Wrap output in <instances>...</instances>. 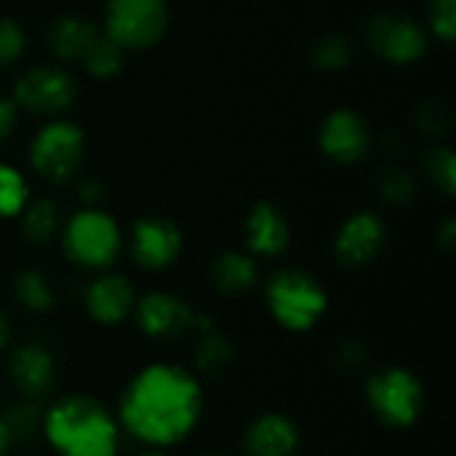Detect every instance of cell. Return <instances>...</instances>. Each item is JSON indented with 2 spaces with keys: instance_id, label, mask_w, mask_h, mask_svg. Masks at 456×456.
<instances>
[{
  "instance_id": "cell-12",
  "label": "cell",
  "mask_w": 456,
  "mask_h": 456,
  "mask_svg": "<svg viewBox=\"0 0 456 456\" xmlns=\"http://www.w3.org/2000/svg\"><path fill=\"white\" fill-rule=\"evenodd\" d=\"M182 251V232L174 222L144 216L134 224L131 232V254L134 262L144 270L168 267Z\"/></svg>"
},
{
  "instance_id": "cell-26",
  "label": "cell",
  "mask_w": 456,
  "mask_h": 456,
  "mask_svg": "<svg viewBox=\"0 0 456 456\" xmlns=\"http://www.w3.org/2000/svg\"><path fill=\"white\" fill-rule=\"evenodd\" d=\"M377 187H379V195L387 203H395V206L411 203L414 192H417L414 179L403 168H382V174L377 176Z\"/></svg>"
},
{
  "instance_id": "cell-13",
  "label": "cell",
  "mask_w": 456,
  "mask_h": 456,
  "mask_svg": "<svg viewBox=\"0 0 456 456\" xmlns=\"http://www.w3.org/2000/svg\"><path fill=\"white\" fill-rule=\"evenodd\" d=\"M8 377L21 398H43L56 379V361L45 345L24 342L8 358Z\"/></svg>"
},
{
  "instance_id": "cell-2",
  "label": "cell",
  "mask_w": 456,
  "mask_h": 456,
  "mask_svg": "<svg viewBox=\"0 0 456 456\" xmlns=\"http://www.w3.org/2000/svg\"><path fill=\"white\" fill-rule=\"evenodd\" d=\"M43 438L59 456H118L120 425L91 395H64L43 414Z\"/></svg>"
},
{
  "instance_id": "cell-37",
  "label": "cell",
  "mask_w": 456,
  "mask_h": 456,
  "mask_svg": "<svg viewBox=\"0 0 456 456\" xmlns=\"http://www.w3.org/2000/svg\"><path fill=\"white\" fill-rule=\"evenodd\" d=\"M8 339H11V323H8V318L3 315V310H0V353L5 350Z\"/></svg>"
},
{
  "instance_id": "cell-16",
  "label": "cell",
  "mask_w": 456,
  "mask_h": 456,
  "mask_svg": "<svg viewBox=\"0 0 456 456\" xmlns=\"http://www.w3.org/2000/svg\"><path fill=\"white\" fill-rule=\"evenodd\" d=\"M321 147L329 158L339 163H353L369 150V128L350 110L331 112L321 128Z\"/></svg>"
},
{
  "instance_id": "cell-33",
  "label": "cell",
  "mask_w": 456,
  "mask_h": 456,
  "mask_svg": "<svg viewBox=\"0 0 456 456\" xmlns=\"http://www.w3.org/2000/svg\"><path fill=\"white\" fill-rule=\"evenodd\" d=\"M16 123V104L8 99H0V142L13 131Z\"/></svg>"
},
{
  "instance_id": "cell-28",
  "label": "cell",
  "mask_w": 456,
  "mask_h": 456,
  "mask_svg": "<svg viewBox=\"0 0 456 456\" xmlns=\"http://www.w3.org/2000/svg\"><path fill=\"white\" fill-rule=\"evenodd\" d=\"M425 171L444 195H454V155L449 150H433L425 158Z\"/></svg>"
},
{
  "instance_id": "cell-14",
  "label": "cell",
  "mask_w": 456,
  "mask_h": 456,
  "mask_svg": "<svg viewBox=\"0 0 456 456\" xmlns=\"http://www.w3.org/2000/svg\"><path fill=\"white\" fill-rule=\"evenodd\" d=\"M86 310L88 315L102 326L123 323L128 315H134L136 307V291L128 278L118 273H104L86 289Z\"/></svg>"
},
{
  "instance_id": "cell-19",
  "label": "cell",
  "mask_w": 456,
  "mask_h": 456,
  "mask_svg": "<svg viewBox=\"0 0 456 456\" xmlns=\"http://www.w3.org/2000/svg\"><path fill=\"white\" fill-rule=\"evenodd\" d=\"M102 35V29L96 24H91L88 19L80 16H64L59 19L51 32H48V48L59 56V59H77L83 61V56L88 53V48L96 43V37Z\"/></svg>"
},
{
  "instance_id": "cell-10",
  "label": "cell",
  "mask_w": 456,
  "mask_h": 456,
  "mask_svg": "<svg viewBox=\"0 0 456 456\" xmlns=\"http://www.w3.org/2000/svg\"><path fill=\"white\" fill-rule=\"evenodd\" d=\"M16 104L29 112L51 115L69 107L75 99V80L59 67H35L16 83Z\"/></svg>"
},
{
  "instance_id": "cell-15",
  "label": "cell",
  "mask_w": 456,
  "mask_h": 456,
  "mask_svg": "<svg viewBox=\"0 0 456 456\" xmlns=\"http://www.w3.org/2000/svg\"><path fill=\"white\" fill-rule=\"evenodd\" d=\"M299 444L302 433L297 422L275 411L256 417L243 436L246 456H294L299 452Z\"/></svg>"
},
{
  "instance_id": "cell-31",
  "label": "cell",
  "mask_w": 456,
  "mask_h": 456,
  "mask_svg": "<svg viewBox=\"0 0 456 456\" xmlns=\"http://www.w3.org/2000/svg\"><path fill=\"white\" fill-rule=\"evenodd\" d=\"M334 361L345 371H358V369H363L369 363V350L358 339H342L339 347L334 350Z\"/></svg>"
},
{
  "instance_id": "cell-20",
  "label": "cell",
  "mask_w": 456,
  "mask_h": 456,
  "mask_svg": "<svg viewBox=\"0 0 456 456\" xmlns=\"http://www.w3.org/2000/svg\"><path fill=\"white\" fill-rule=\"evenodd\" d=\"M232 361H235V347L219 329L211 326V329L198 334L192 363H195V371L200 377L219 379V377H224L230 371Z\"/></svg>"
},
{
  "instance_id": "cell-1",
  "label": "cell",
  "mask_w": 456,
  "mask_h": 456,
  "mask_svg": "<svg viewBox=\"0 0 456 456\" xmlns=\"http://www.w3.org/2000/svg\"><path fill=\"white\" fill-rule=\"evenodd\" d=\"M200 411L203 390L192 371L176 363H150L126 385L118 425L147 449H171L195 430Z\"/></svg>"
},
{
  "instance_id": "cell-17",
  "label": "cell",
  "mask_w": 456,
  "mask_h": 456,
  "mask_svg": "<svg viewBox=\"0 0 456 456\" xmlns=\"http://www.w3.org/2000/svg\"><path fill=\"white\" fill-rule=\"evenodd\" d=\"M246 243L259 256H281L289 246L286 216L270 203H256L246 219Z\"/></svg>"
},
{
  "instance_id": "cell-34",
  "label": "cell",
  "mask_w": 456,
  "mask_h": 456,
  "mask_svg": "<svg viewBox=\"0 0 456 456\" xmlns=\"http://www.w3.org/2000/svg\"><path fill=\"white\" fill-rule=\"evenodd\" d=\"M11 449H13V438H11V433H8V428H5V422L0 417V456H8Z\"/></svg>"
},
{
  "instance_id": "cell-5",
  "label": "cell",
  "mask_w": 456,
  "mask_h": 456,
  "mask_svg": "<svg viewBox=\"0 0 456 456\" xmlns=\"http://www.w3.org/2000/svg\"><path fill=\"white\" fill-rule=\"evenodd\" d=\"M64 254L86 267V270H104L120 254V230L115 219L102 211H80L64 227Z\"/></svg>"
},
{
  "instance_id": "cell-7",
  "label": "cell",
  "mask_w": 456,
  "mask_h": 456,
  "mask_svg": "<svg viewBox=\"0 0 456 456\" xmlns=\"http://www.w3.org/2000/svg\"><path fill=\"white\" fill-rule=\"evenodd\" d=\"M134 315L142 334L155 342H176L198 326V313L168 291H152L136 299Z\"/></svg>"
},
{
  "instance_id": "cell-35",
  "label": "cell",
  "mask_w": 456,
  "mask_h": 456,
  "mask_svg": "<svg viewBox=\"0 0 456 456\" xmlns=\"http://www.w3.org/2000/svg\"><path fill=\"white\" fill-rule=\"evenodd\" d=\"M80 198H83V200H99V198H102V187L94 184V182H86V184L80 187Z\"/></svg>"
},
{
  "instance_id": "cell-30",
  "label": "cell",
  "mask_w": 456,
  "mask_h": 456,
  "mask_svg": "<svg viewBox=\"0 0 456 456\" xmlns=\"http://www.w3.org/2000/svg\"><path fill=\"white\" fill-rule=\"evenodd\" d=\"M417 123H419V128H422L428 136H441V134H446V131H449V112H446V107H444V104H438V102H428V104H422V107H419V112H417Z\"/></svg>"
},
{
  "instance_id": "cell-18",
  "label": "cell",
  "mask_w": 456,
  "mask_h": 456,
  "mask_svg": "<svg viewBox=\"0 0 456 456\" xmlns=\"http://www.w3.org/2000/svg\"><path fill=\"white\" fill-rule=\"evenodd\" d=\"M211 283L219 294L227 297H240L246 291H251L259 281V270L256 262L240 251H224L211 262Z\"/></svg>"
},
{
  "instance_id": "cell-8",
  "label": "cell",
  "mask_w": 456,
  "mask_h": 456,
  "mask_svg": "<svg viewBox=\"0 0 456 456\" xmlns=\"http://www.w3.org/2000/svg\"><path fill=\"white\" fill-rule=\"evenodd\" d=\"M32 166L45 179H69L83 160V134L72 123H51L32 144Z\"/></svg>"
},
{
  "instance_id": "cell-36",
  "label": "cell",
  "mask_w": 456,
  "mask_h": 456,
  "mask_svg": "<svg viewBox=\"0 0 456 456\" xmlns=\"http://www.w3.org/2000/svg\"><path fill=\"white\" fill-rule=\"evenodd\" d=\"M441 246L446 248V251H452L454 248V222H446V227H444V232H441Z\"/></svg>"
},
{
  "instance_id": "cell-6",
  "label": "cell",
  "mask_w": 456,
  "mask_h": 456,
  "mask_svg": "<svg viewBox=\"0 0 456 456\" xmlns=\"http://www.w3.org/2000/svg\"><path fill=\"white\" fill-rule=\"evenodd\" d=\"M168 24L166 0H110L107 35L120 48H150Z\"/></svg>"
},
{
  "instance_id": "cell-23",
  "label": "cell",
  "mask_w": 456,
  "mask_h": 456,
  "mask_svg": "<svg viewBox=\"0 0 456 456\" xmlns=\"http://www.w3.org/2000/svg\"><path fill=\"white\" fill-rule=\"evenodd\" d=\"M59 230V208L53 200H35L21 208V232L32 243H48Z\"/></svg>"
},
{
  "instance_id": "cell-3",
  "label": "cell",
  "mask_w": 456,
  "mask_h": 456,
  "mask_svg": "<svg viewBox=\"0 0 456 456\" xmlns=\"http://www.w3.org/2000/svg\"><path fill=\"white\" fill-rule=\"evenodd\" d=\"M265 302L270 315L286 331H310L329 310V297L323 286L305 270H278L265 289Z\"/></svg>"
},
{
  "instance_id": "cell-9",
  "label": "cell",
  "mask_w": 456,
  "mask_h": 456,
  "mask_svg": "<svg viewBox=\"0 0 456 456\" xmlns=\"http://www.w3.org/2000/svg\"><path fill=\"white\" fill-rule=\"evenodd\" d=\"M366 40L379 56H385L395 64L417 61L428 51V37H425L422 27L398 13H382V16L371 19L369 29H366Z\"/></svg>"
},
{
  "instance_id": "cell-38",
  "label": "cell",
  "mask_w": 456,
  "mask_h": 456,
  "mask_svg": "<svg viewBox=\"0 0 456 456\" xmlns=\"http://www.w3.org/2000/svg\"><path fill=\"white\" fill-rule=\"evenodd\" d=\"M139 456H168L163 449H144Z\"/></svg>"
},
{
  "instance_id": "cell-25",
  "label": "cell",
  "mask_w": 456,
  "mask_h": 456,
  "mask_svg": "<svg viewBox=\"0 0 456 456\" xmlns=\"http://www.w3.org/2000/svg\"><path fill=\"white\" fill-rule=\"evenodd\" d=\"M27 206V184L16 168L0 163V219L21 214Z\"/></svg>"
},
{
  "instance_id": "cell-11",
  "label": "cell",
  "mask_w": 456,
  "mask_h": 456,
  "mask_svg": "<svg viewBox=\"0 0 456 456\" xmlns=\"http://www.w3.org/2000/svg\"><path fill=\"white\" fill-rule=\"evenodd\" d=\"M385 238H387V230L379 216L366 214V211L355 214L337 232V240H334L337 262L350 270H361L382 254Z\"/></svg>"
},
{
  "instance_id": "cell-29",
  "label": "cell",
  "mask_w": 456,
  "mask_h": 456,
  "mask_svg": "<svg viewBox=\"0 0 456 456\" xmlns=\"http://www.w3.org/2000/svg\"><path fill=\"white\" fill-rule=\"evenodd\" d=\"M24 51V32L13 19H0V64H11Z\"/></svg>"
},
{
  "instance_id": "cell-22",
  "label": "cell",
  "mask_w": 456,
  "mask_h": 456,
  "mask_svg": "<svg viewBox=\"0 0 456 456\" xmlns=\"http://www.w3.org/2000/svg\"><path fill=\"white\" fill-rule=\"evenodd\" d=\"M13 297L29 313H48L53 307V289L40 270H21L13 281Z\"/></svg>"
},
{
  "instance_id": "cell-39",
  "label": "cell",
  "mask_w": 456,
  "mask_h": 456,
  "mask_svg": "<svg viewBox=\"0 0 456 456\" xmlns=\"http://www.w3.org/2000/svg\"><path fill=\"white\" fill-rule=\"evenodd\" d=\"M198 456H230L227 452H219V449H208V452H200Z\"/></svg>"
},
{
  "instance_id": "cell-27",
  "label": "cell",
  "mask_w": 456,
  "mask_h": 456,
  "mask_svg": "<svg viewBox=\"0 0 456 456\" xmlns=\"http://www.w3.org/2000/svg\"><path fill=\"white\" fill-rule=\"evenodd\" d=\"M353 59V48L342 35H329L313 48V61L321 69H342Z\"/></svg>"
},
{
  "instance_id": "cell-21",
  "label": "cell",
  "mask_w": 456,
  "mask_h": 456,
  "mask_svg": "<svg viewBox=\"0 0 456 456\" xmlns=\"http://www.w3.org/2000/svg\"><path fill=\"white\" fill-rule=\"evenodd\" d=\"M43 409L35 398H21L16 403L8 406V411L3 414V422L13 438V446L21 444H35L37 438H43Z\"/></svg>"
},
{
  "instance_id": "cell-24",
  "label": "cell",
  "mask_w": 456,
  "mask_h": 456,
  "mask_svg": "<svg viewBox=\"0 0 456 456\" xmlns=\"http://www.w3.org/2000/svg\"><path fill=\"white\" fill-rule=\"evenodd\" d=\"M83 64L88 72L99 75V77H107V75H115L123 64V48L110 37V35H99L96 43L88 48V53L83 56Z\"/></svg>"
},
{
  "instance_id": "cell-4",
  "label": "cell",
  "mask_w": 456,
  "mask_h": 456,
  "mask_svg": "<svg viewBox=\"0 0 456 456\" xmlns=\"http://www.w3.org/2000/svg\"><path fill=\"white\" fill-rule=\"evenodd\" d=\"M366 401L382 425L406 430L414 428L425 411V387L414 371L385 366L366 379Z\"/></svg>"
},
{
  "instance_id": "cell-32",
  "label": "cell",
  "mask_w": 456,
  "mask_h": 456,
  "mask_svg": "<svg viewBox=\"0 0 456 456\" xmlns=\"http://www.w3.org/2000/svg\"><path fill=\"white\" fill-rule=\"evenodd\" d=\"M430 19H433L436 32L446 43H452L456 32V0H433L430 3Z\"/></svg>"
}]
</instances>
